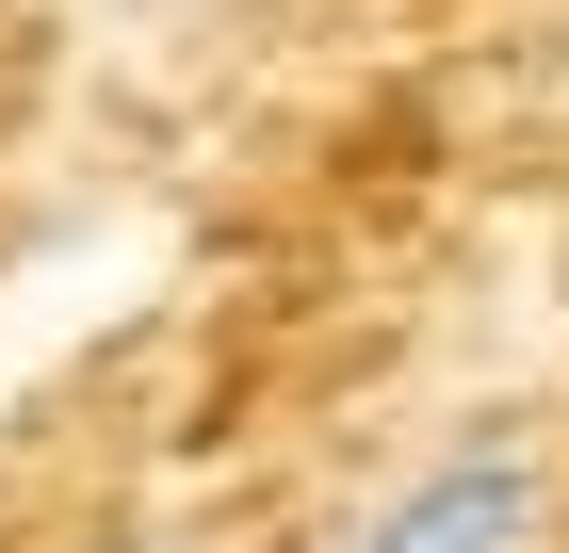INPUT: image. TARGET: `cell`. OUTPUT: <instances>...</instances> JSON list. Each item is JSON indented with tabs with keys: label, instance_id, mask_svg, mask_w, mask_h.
<instances>
[{
	"label": "cell",
	"instance_id": "cell-1",
	"mask_svg": "<svg viewBox=\"0 0 569 553\" xmlns=\"http://www.w3.org/2000/svg\"><path fill=\"white\" fill-rule=\"evenodd\" d=\"M537 537H553V456L521 424H472V440H439L423 472H391L326 553H537Z\"/></svg>",
	"mask_w": 569,
	"mask_h": 553
}]
</instances>
